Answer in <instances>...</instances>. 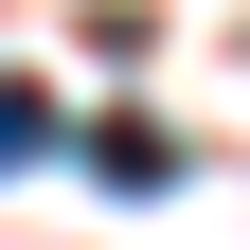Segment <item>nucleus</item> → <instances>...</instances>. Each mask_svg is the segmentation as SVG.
Masks as SVG:
<instances>
[{
  "instance_id": "f257e3e1",
  "label": "nucleus",
  "mask_w": 250,
  "mask_h": 250,
  "mask_svg": "<svg viewBox=\"0 0 250 250\" xmlns=\"http://www.w3.org/2000/svg\"><path fill=\"white\" fill-rule=\"evenodd\" d=\"M36 143H54V107H36V89H0V161H36Z\"/></svg>"
}]
</instances>
